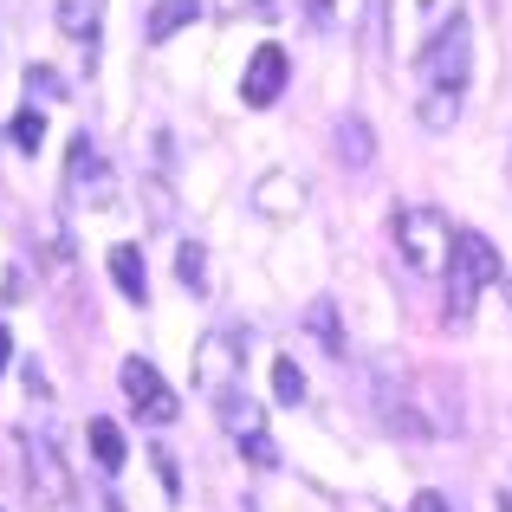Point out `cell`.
<instances>
[{
  "mask_svg": "<svg viewBox=\"0 0 512 512\" xmlns=\"http://www.w3.org/2000/svg\"><path fill=\"white\" fill-rule=\"evenodd\" d=\"M487 286H500V253H493L487 234L461 227V234H454V260H448V325L454 331L474 318V305H480Z\"/></svg>",
  "mask_w": 512,
  "mask_h": 512,
  "instance_id": "obj_1",
  "label": "cell"
},
{
  "mask_svg": "<svg viewBox=\"0 0 512 512\" xmlns=\"http://www.w3.org/2000/svg\"><path fill=\"white\" fill-rule=\"evenodd\" d=\"M389 234H396L409 273H448V260H454V227H448V214H441V208H396Z\"/></svg>",
  "mask_w": 512,
  "mask_h": 512,
  "instance_id": "obj_2",
  "label": "cell"
},
{
  "mask_svg": "<svg viewBox=\"0 0 512 512\" xmlns=\"http://www.w3.org/2000/svg\"><path fill=\"white\" fill-rule=\"evenodd\" d=\"M415 72H422V91H467V72H474V33H467L461 13L415 52Z\"/></svg>",
  "mask_w": 512,
  "mask_h": 512,
  "instance_id": "obj_3",
  "label": "cell"
},
{
  "mask_svg": "<svg viewBox=\"0 0 512 512\" xmlns=\"http://www.w3.org/2000/svg\"><path fill=\"white\" fill-rule=\"evenodd\" d=\"M26 480H33V500L46 512H72V474H65L59 448H52V428L26 435Z\"/></svg>",
  "mask_w": 512,
  "mask_h": 512,
  "instance_id": "obj_4",
  "label": "cell"
},
{
  "mask_svg": "<svg viewBox=\"0 0 512 512\" xmlns=\"http://www.w3.org/2000/svg\"><path fill=\"white\" fill-rule=\"evenodd\" d=\"M117 383H124L130 409H137L150 428H169V422H175V409H182V402H175V389L163 383V370H156V363H143V357H130L124 370H117Z\"/></svg>",
  "mask_w": 512,
  "mask_h": 512,
  "instance_id": "obj_5",
  "label": "cell"
},
{
  "mask_svg": "<svg viewBox=\"0 0 512 512\" xmlns=\"http://www.w3.org/2000/svg\"><path fill=\"white\" fill-rule=\"evenodd\" d=\"M286 78H292L286 46H273V39H266V46L247 59V78H240V98H247V111H266V104L286 91Z\"/></svg>",
  "mask_w": 512,
  "mask_h": 512,
  "instance_id": "obj_6",
  "label": "cell"
},
{
  "mask_svg": "<svg viewBox=\"0 0 512 512\" xmlns=\"http://www.w3.org/2000/svg\"><path fill=\"white\" fill-rule=\"evenodd\" d=\"M454 13H461V0H396V39L409 52H422Z\"/></svg>",
  "mask_w": 512,
  "mask_h": 512,
  "instance_id": "obj_7",
  "label": "cell"
},
{
  "mask_svg": "<svg viewBox=\"0 0 512 512\" xmlns=\"http://www.w3.org/2000/svg\"><path fill=\"white\" fill-rule=\"evenodd\" d=\"M195 376H201V389H208L214 402L234 396V338H227V331L201 338V350H195Z\"/></svg>",
  "mask_w": 512,
  "mask_h": 512,
  "instance_id": "obj_8",
  "label": "cell"
},
{
  "mask_svg": "<svg viewBox=\"0 0 512 512\" xmlns=\"http://www.w3.org/2000/svg\"><path fill=\"white\" fill-rule=\"evenodd\" d=\"M111 279L130 305L150 299V266H143V247H111Z\"/></svg>",
  "mask_w": 512,
  "mask_h": 512,
  "instance_id": "obj_9",
  "label": "cell"
},
{
  "mask_svg": "<svg viewBox=\"0 0 512 512\" xmlns=\"http://www.w3.org/2000/svg\"><path fill=\"white\" fill-rule=\"evenodd\" d=\"M85 188H98V195L111 201V175H104V156L91 150V137H72V195H85Z\"/></svg>",
  "mask_w": 512,
  "mask_h": 512,
  "instance_id": "obj_10",
  "label": "cell"
},
{
  "mask_svg": "<svg viewBox=\"0 0 512 512\" xmlns=\"http://www.w3.org/2000/svg\"><path fill=\"white\" fill-rule=\"evenodd\" d=\"M195 7H201V0H156V7H150V39H156V46L175 39L188 20H195Z\"/></svg>",
  "mask_w": 512,
  "mask_h": 512,
  "instance_id": "obj_11",
  "label": "cell"
},
{
  "mask_svg": "<svg viewBox=\"0 0 512 512\" xmlns=\"http://www.w3.org/2000/svg\"><path fill=\"white\" fill-rule=\"evenodd\" d=\"M91 454H98V467H104V474H117V467H124V435H117V422L91 415Z\"/></svg>",
  "mask_w": 512,
  "mask_h": 512,
  "instance_id": "obj_12",
  "label": "cell"
},
{
  "mask_svg": "<svg viewBox=\"0 0 512 512\" xmlns=\"http://www.w3.org/2000/svg\"><path fill=\"white\" fill-rule=\"evenodd\" d=\"M59 26L72 39H91L98 33V0H59Z\"/></svg>",
  "mask_w": 512,
  "mask_h": 512,
  "instance_id": "obj_13",
  "label": "cell"
},
{
  "mask_svg": "<svg viewBox=\"0 0 512 512\" xmlns=\"http://www.w3.org/2000/svg\"><path fill=\"white\" fill-rule=\"evenodd\" d=\"M461 117V91H422V124L428 130H448Z\"/></svg>",
  "mask_w": 512,
  "mask_h": 512,
  "instance_id": "obj_14",
  "label": "cell"
},
{
  "mask_svg": "<svg viewBox=\"0 0 512 512\" xmlns=\"http://www.w3.org/2000/svg\"><path fill=\"white\" fill-rule=\"evenodd\" d=\"M338 143H344V163L350 169L370 163V124H363V117H344V124H338Z\"/></svg>",
  "mask_w": 512,
  "mask_h": 512,
  "instance_id": "obj_15",
  "label": "cell"
},
{
  "mask_svg": "<svg viewBox=\"0 0 512 512\" xmlns=\"http://www.w3.org/2000/svg\"><path fill=\"white\" fill-rule=\"evenodd\" d=\"M273 396L286 402V409H292V402H305V370H299L292 357H279V363H273Z\"/></svg>",
  "mask_w": 512,
  "mask_h": 512,
  "instance_id": "obj_16",
  "label": "cell"
},
{
  "mask_svg": "<svg viewBox=\"0 0 512 512\" xmlns=\"http://www.w3.org/2000/svg\"><path fill=\"white\" fill-rule=\"evenodd\" d=\"M39 143H46V117L26 104L20 117H13V150H26V156H39Z\"/></svg>",
  "mask_w": 512,
  "mask_h": 512,
  "instance_id": "obj_17",
  "label": "cell"
},
{
  "mask_svg": "<svg viewBox=\"0 0 512 512\" xmlns=\"http://www.w3.org/2000/svg\"><path fill=\"white\" fill-rule=\"evenodd\" d=\"M240 454H253L260 467H273V461H279V454H273V435H266V428H253V435H240Z\"/></svg>",
  "mask_w": 512,
  "mask_h": 512,
  "instance_id": "obj_18",
  "label": "cell"
},
{
  "mask_svg": "<svg viewBox=\"0 0 512 512\" xmlns=\"http://www.w3.org/2000/svg\"><path fill=\"white\" fill-rule=\"evenodd\" d=\"M201 260H208V253H201V247H182V286H208V266H201Z\"/></svg>",
  "mask_w": 512,
  "mask_h": 512,
  "instance_id": "obj_19",
  "label": "cell"
},
{
  "mask_svg": "<svg viewBox=\"0 0 512 512\" xmlns=\"http://www.w3.org/2000/svg\"><path fill=\"white\" fill-rule=\"evenodd\" d=\"M415 512H448V500L441 493H415Z\"/></svg>",
  "mask_w": 512,
  "mask_h": 512,
  "instance_id": "obj_20",
  "label": "cell"
},
{
  "mask_svg": "<svg viewBox=\"0 0 512 512\" xmlns=\"http://www.w3.org/2000/svg\"><path fill=\"white\" fill-rule=\"evenodd\" d=\"M7 357H13V338H7V325H0V376H7Z\"/></svg>",
  "mask_w": 512,
  "mask_h": 512,
  "instance_id": "obj_21",
  "label": "cell"
},
{
  "mask_svg": "<svg viewBox=\"0 0 512 512\" xmlns=\"http://www.w3.org/2000/svg\"><path fill=\"white\" fill-rule=\"evenodd\" d=\"M350 512H383V506H376V500H350Z\"/></svg>",
  "mask_w": 512,
  "mask_h": 512,
  "instance_id": "obj_22",
  "label": "cell"
},
{
  "mask_svg": "<svg viewBox=\"0 0 512 512\" xmlns=\"http://www.w3.org/2000/svg\"><path fill=\"white\" fill-rule=\"evenodd\" d=\"M104 512H124V506H117V500H111V506H104Z\"/></svg>",
  "mask_w": 512,
  "mask_h": 512,
  "instance_id": "obj_23",
  "label": "cell"
},
{
  "mask_svg": "<svg viewBox=\"0 0 512 512\" xmlns=\"http://www.w3.org/2000/svg\"><path fill=\"white\" fill-rule=\"evenodd\" d=\"M506 305H512V279H506Z\"/></svg>",
  "mask_w": 512,
  "mask_h": 512,
  "instance_id": "obj_24",
  "label": "cell"
}]
</instances>
